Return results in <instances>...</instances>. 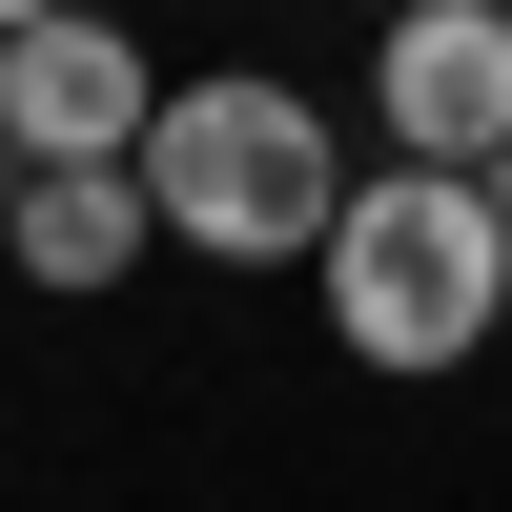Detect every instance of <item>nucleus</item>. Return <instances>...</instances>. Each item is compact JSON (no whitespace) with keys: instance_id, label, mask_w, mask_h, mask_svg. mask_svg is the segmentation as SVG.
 Here are the masks:
<instances>
[{"instance_id":"nucleus-1","label":"nucleus","mask_w":512,"mask_h":512,"mask_svg":"<svg viewBox=\"0 0 512 512\" xmlns=\"http://www.w3.org/2000/svg\"><path fill=\"white\" fill-rule=\"evenodd\" d=\"M349 185H369V144L287 62H205V82H164V123H144V226L205 246V267H328Z\"/></svg>"},{"instance_id":"nucleus-2","label":"nucleus","mask_w":512,"mask_h":512,"mask_svg":"<svg viewBox=\"0 0 512 512\" xmlns=\"http://www.w3.org/2000/svg\"><path fill=\"white\" fill-rule=\"evenodd\" d=\"M308 287H328V349H349V369L431 390V369H472L492 328H512V226H492V185H431V164H369Z\"/></svg>"},{"instance_id":"nucleus-3","label":"nucleus","mask_w":512,"mask_h":512,"mask_svg":"<svg viewBox=\"0 0 512 512\" xmlns=\"http://www.w3.org/2000/svg\"><path fill=\"white\" fill-rule=\"evenodd\" d=\"M369 144L431 185H492L512 164V0H410L369 41Z\"/></svg>"},{"instance_id":"nucleus-4","label":"nucleus","mask_w":512,"mask_h":512,"mask_svg":"<svg viewBox=\"0 0 512 512\" xmlns=\"http://www.w3.org/2000/svg\"><path fill=\"white\" fill-rule=\"evenodd\" d=\"M144 123H164V62L82 0V21H41V41H0V164L21 185H62V164H144Z\"/></svg>"},{"instance_id":"nucleus-5","label":"nucleus","mask_w":512,"mask_h":512,"mask_svg":"<svg viewBox=\"0 0 512 512\" xmlns=\"http://www.w3.org/2000/svg\"><path fill=\"white\" fill-rule=\"evenodd\" d=\"M144 246H164V226H144V164H62V185H21V205H0V267H21L41 308H103Z\"/></svg>"},{"instance_id":"nucleus-6","label":"nucleus","mask_w":512,"mask_h":512,"mask_svg":"<svg viewBox=\"0 0 512 512\" xmlns=\"http://www.w3.org/2000/svg\"><path fill=\"white\" fill-rule=\"evenodd\" d=\"M41 21H82V0H0V41H41Z\"/></svg>"},{"instance_id":"nucleus-7","label":"nucleus","mask_w":512,"mask_h":512,"mask_svg":"<svg viewBox=\"0 0 512 512\" xmlns=\"http://www.w3.org/2000/svg\"><path fill=\"white\" fill-rule=\"evenodd\" d=\"M349 21H369V41H390V21H410V0H349Z\"/></svg>"},{"instance_id":"nucleus-8","label":"nucleus","mask_w":512,"mask_h":512,"mask_svg":"<svg viewBox=\"0 0 512 512\" xmlns=\"http://www.w3.org/2000/svg\"><path fill=\"white\" fill-rule=\"evenodd\" d=\"M492 226H512V164H492Z\"/></svg>"},{"instance_id":"nucleus-9","label":"nucleus","mask_w":512,"mask_h":512,"mask_svg":"<svg viewBox=\"0 0 512 512\" xmlns=\"http://www.w3.org/2000/svg\"><path fill=\"white\" fill-rule=\"evenodd\" d=\"M0 205H21V164H0Z\"/></svg>"}]
</instances>
